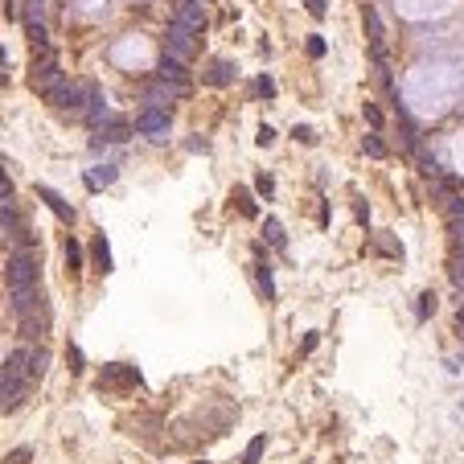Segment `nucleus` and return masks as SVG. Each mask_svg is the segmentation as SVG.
Masks as SVG:
<instances>
[{
  "label": "nucleus",
  "mask_w": 464,
  "mask_h": 464,
  "mask_svg": "<svg viewBox=\"0 0 464 464\" xmlns=\"http://www.w3.org/2000/svg\"><path fill=\"white\" fill-rule=\"evenodd\" d=\"M4 279H8V292H13V308H17V313L33 308V300H38V255H33L29 247H21V251L8 259Z\"/></svg>",
  "instance_id": "obj_1"
},
{
  "label": "nucleus",
  "mask_w": 464,
  "mask_h": 464,
  "mask_svg": "<svg viewBox=\"0 0 464 464\" xmlns=\"http://www.w3.org/2000/svg\"><path fill=\"white\" fill-rule=\"evenodd\" d=\"M193 49H197L193 29H185L181 21H169V29H165V53H169V58H177V62H189V58H193Z\"/></svg>",
  "instance_id": "obj_2"
},
{
  "label": "nucleus",
  "mask_w": 464,
  "mask_h": 464,
  "mask_svg": "<svg viewBox=\"0 0 464 464\" xmlns=\"http://www.w3.org/2000/svg\"><path fill=\"white\" fill-rule=\"evenodd\" d=\"M136 132L148 140H165L169 136V111L165 107H144L136 115Z\"/></svg>",
  "instance_id": "obj_3"
},
{
  "label": "nucleus",
  "mask_w": 464,
  "mask_h": 464,
  "mask_svg": "<svg viewBox=\"0 0 464 464\" xmlns=\"http://www.w3.org/2000/svg\"><path fill=\"white\" fill-rule=\"evenodd\" d=\"M185 91L189 87H181V83H165V78H156V83L144 87V99H148V107H173Z\"/></svg>",
  "instance_id": "obj_4"
},
{
  "label": "nucleus",
  "mask_w": 464,
  "mask_h": 464,
  "mask_svg": "<svg viewBox=\"0 0 464 464\" xmlns=\"http://www.w3.org/2000/svg\"><path fill=\"white\" fill-rule=\"evenodd\" d=\"M66 78H62V70H58V62L53 58H46L38 70H33V91H42V94H49V91H58Z\"/></svg>",
  "instance_id": "obj_5"
},
{
  "label": "nucleus",
  "mask_w": 464,
  "mask_h": 464,
  "mask_svg": "<svg viewBox=\"0 0 464 464\" xmlns=\"http://www.w3.org/2000/svg\"><path fill=\"white\" fill-rule=\"evenodd\" d=\"M173 21H181L185 29L197 33V29L206 25V4H197V0H177V17H173Z\"/></svg>",
  "instance_id": "obj_6"
},
{
  "label": "nucleus",
  "mask_w": 464,
  "mask_h": 464,
  "mask_svg": "<svg viewBox=\"0 0 464 464\" xmlns=\"http://www.w3.org/2000/svg\"><path fill=\"white\" fill-rule=\"evenodd\" d=\"M103 124H107V128H103L99 136L111 140V144H124V140H128V132H132V124H128V119H119V115H107ZM103 140H94V144H103Z\"/></svg>",
  "instance_id": "obj_7"
},
{
  "label": "nucleus",
  "mask_w": 464,
  "mask_h": 464,
  "mask_svg": "<svg viewBox=\"0 0 464 464\" xmlns=\"http://www.w3.org/2000/svg\"><path fill=\"white\" fill-rule=\"evenodd\" d=\"M160 78L165 83H181V87H189V70H185V62H177V58H160Z\"/></svg>",
  "instance_id": "obj_8"
},
{
  "label": "nucleus",
  "mask_w": 464,
  "mask_h": 464,
  "mask_svg": "<svg viewBox=\"0 0 464 464\" xmlns=\"http://www.w3.org/2000/svg\"><path fill=\"white\" fill-rule=\"evenodd\" d=\"M206 83H210V87H231V83H234V66H231V62H222V58H218V62H210Z\"/></svg>",
  "instance_id": "obj_9"
},
{
  "label": "nucleus",
  "mask_w": 464,
  "mask_h": 464,
  "mask_svg": "<svg viewBox=\"0 0 464 464\" xmlns=\"http://www.w3.org/2000/svg\"><path fill=\"white\" fill-rule=\"evenodd\" d=\"M0 231L8 234V238H25V226H21V218H17V210L8 201L0 206Z\"/></svg>",
  "instance_id": "obj_10"
},
{
  "label": "nucleus",
  "mask_w": 464,
  "mask_h": 464,
  "mask_svg": "<svg viewBox=\"0 0 464 464\" xmlns=\"http://www.w3.org/2000/svg\"><path fill=\"white\" fill-rule=\"evenodd\" d=\"M38 193H42V201H46L49 210H53V214H58V218H62V222H74V210H70V206H66V201H62V197H58V193H53V189H38Z\"/></svg>",
  "instance_id": "obj_11"
},
{
  "label": "nucleus",
  "mask_w": 464,
  "mask_h": 464,
  "mask_svg": "<svg viewBox=\"0 0 464 464\" xmlns=\"http://www.w3.org/2000/svg\"><path fill=\"white\" fill-rule=\"evenodd\" d=\"M444 214H448V222H452V226L464 222V197H444Z\"/></svg>",
  "instance_id": "obj_12"
},
{
  "label": "nucleus",
  "mask_w": 464,
  "mask_h": 464,
  "mask_svg": "<svg viewBox=\"0 0 464 464\" xmlns=\"http://www.w3.org/2000/svg\"><path fill=\"white\" fill-rule=\"evenodd\" d=\"M94 259H99V267H103V272L111 267V251H107V242H103V234H99V242H94Z\"/></svg>",
  "instance_id": "obj_13"
},
{
  "label": "nucleus",
  "mask_w": 464,
  "mask_h": 464,
  "mask_svg": "<svg viewBox=\"0 0 464 464\" xmlns=\"http://www.w3.org/2000/svg\"><path fill=\"white\" fill-rule=\"evenodd\" d=\"M366 152H370L374 160H382V156H386V144H382L378 136H366Z\"/></svg>",
  "instance_id": "obj_14"
},
{
  "label": "nucleus",
  "mask_w": 464,
  "mask_h": 464,
  "mask_svg": "<svg viewBox=\"0 0 464 464\" xmlns=\"http://www.w3.org/2000/svg\"><path fill=\"white\" fill-rule=\"evenodd\" d=\"M263 444H267L263 436H255V440H251V448H247V464H255L259 456H263Z\"/></svg>",
  "instance_id": "obj_15"
},
{
  "label": "nucleus",
  "mask_w": 464,
  "mask_h": 464,
  "mask_svg": "<svg viewBox=\"0 0 464 464\" xmlns=\"http://www.w3.org/2000/svg\"><path fill=\"white\" fill-rule=\"evenodd\" d=\"M431 308H436V296H431V292H427V296H419V321H423Z\"/></svg>",
  "instance_id": "obj_16"
},
{
  "label": "nucleus",
  "mask_w": 464,
  "mask_h": 464,
  "mask_svg": "<svg viewBox=\"0 0 464 464\" xmlns=\"http://www.w3.org/2000/svg\"><path fill=\"white\" fill-rule=\"evenodd\" d=\"M66 259H70V267H78V259H83V251H78V242H66Z\"/></svg>",
  "instance_id": "obj_17"
},
{
  "label": "nucleus",
  "mask_w": 464,
  "mask_h": 464,
  "mask_svg": "<svg viewBox=\"0 0 464 464\" xmlns=\"http://www.w3.org/2000/svg\"><path fill=\"white\" fill-rule=\"evenodd\" d=\"M238 210H242V214H247V218H251V214H255V201H251V197H247V193H238Z\"/></svg>",
  "instance_id": "obj_18"
},
{
  "label": "nucleus",
  "mask_w": 464,
  "mask_h": 464,
  "mask_svg": "<svg viewBox=\"0 0 464 464\" xmlns=\"http://www.w3.org/2000/svg\"><path fill=\"white\" fill-rule=\"evenodd\" d=\"M267 238H272L276 247H283V234H279V222H267Z\"/></svg>",
  "instance_id": "obj_19"
},
{
  "label": "nucleus",
  "mask_w": 464,
  "mask_h": 464,
  "mask_svg": "<svg viewBox=\"0 0 464 464\" xmlns=\"http://www.w3.org/2000/svg\"><path fill=\"white\" fill-rule=\"evenodd\" d=\"M452 276H456V283H464V251L456 255V263H452Z\"/></svg>",
  "instance_id": "obj_20"
},
{
  "label": "nucleus",
  "mask_w": 464,
  "mask_h": 464,
  "mask_svg": "<svg viewBox=\"0 0 464 464\" xmlns=\"http://www.w3.org/2000/svg\"><path fill=\"white\" fill-rule=\"evenodd\" d=\"M308 53L321 58V53H325V42H321V38H308Z\"/></svg>",
  "instance_id": "obj_21"
},
{
  "label": "nucleus",
  "mask_w": 464,
  "mask_h": 464,
  "mask_svg": "<svg viewBox=\"0 0 464 464\" xmlns=\"http://www.w3.org/2000/svg\"><path fill=\"white\" fill-rule=\"evenodd\" d=\"M304 4H308L313 17H325V0H304Z\"/></svg>",
  "instance_id": "obj_22"
},
{
  "label": "nucleus",
  "mask_w": 464,
  "mask_h": 464,
  "mask_svg": "<svg viewBox=\"0 0 464 464\" xmlns=\"http://www.w3.org/2000/svg\"><path fill=\"white\" fill-rule=\"evenodd\" d=\"M366 119H370L374 128H378V124H382V115H378V107H374V103H366Z\"/></svg>",
  "instance_id": "obj_23"
},
{
  "label": "nucleus",
  "mask_w": 464,
  "mask_h": 464,
  "mask_svg": "<svg viewBox=\"0 0 464 464\" xmlns=\"http://www.w3.org/2000/svg\"><path fill=\"white\" fill-rule=\"evenodd\" d=\"M259 94H276V83H272V78H259Z\"/></svg>",
  "instance_id": "obj_24"
},
{
  "label": "nucleus",
  "mask_w": 464,
  "mask_h": 464,
  "mask_svg": "<svg viewBox=\"0 0 464 464\" xmlns=\"http://www.w3.org/2000/svg\"><path fill=\"white\" fill-rule=\"evenodd\" d=\"M25 461H29V452H25V448H17V452L8 456V464H25Z\"/></svg>",
  "instance_id": "obj_25"
},
{
  "label": "nucleus",
  "mask_w": 464,
  "mask_h": 464,
  "mask_svg": "<svg viewBox=\"0 0 464 464\" xmlns=\"http://www.w3.org/2000/svg\"><path fill=\"white\" fill-rule=\"evenodd\" d=\"M456 329H461V337H464V308L456 313Z\"/></svg>",
  "instance_id": "obj_26"
},
{
  "label": "nucleus",
  "mask_w": 464,
  "mask_h": 464,
  "mask_svg": "<svg viewBox=\"0 0 464 464\" xmlns=\"http://www.w3.org/2000/svg\"><path fill=\"white\" fill-rule=\"evenodd\" d=\"M452 231H456V238H461V242H464V222H456V226H452Z\"/></svg>",
  "instance_id": "obj_27"
},
{
  "label": "nucleus",
  "mask_w": 464,
  "mask_h": 464,
  "mask_svg": "<svg viewBox=\"0 0 464 464\" xmlns=\"http://www.w3.org/2000/svg\"><path fill=\"white\" fill-rule=\"evenodd\" d=\"M0 62H4V49H0Z\"/></svg>",
  "instance_id": "obj_28"
},
{
  "label": "nucleus",
  "mask_w": 464,
  "mask_h": 464,
  "mask_svg": "<svg viewBox=\"0 0 464 464\" xmlns=\"http://www.w3.org/2000/svg\"><path fill=\"white\" fill-rule=\"evenodd\" d=\"M197 4H210V0H197Z\"/></svg>",
  "instance_id": "obj_29"
},
{
  "label": "nucleus",
  "mask_w": 464,
  "mask_h": 464,
  "mask_svg": "<svg viewBox=\"0 0 464 464\" xmlns=\"http://www.w3.org/2000/svg\"><path fill=\"white\" fill-rule=\"evenodd\" d=\"M0 407H4V395H0Z\"/></svg>",
  "instance_id": "obj_30"
},
{
  "label": "nucleus",
  "mask_w": 464,
  "mask_h": 464,
  "mask_svg": "<svg viewBox=\"0 0 464 464\" xmlns=\"http://www.w3.org/2000/svg\"><path fill=\"white\" fill-rule=\"evenodd\" d=\"M197 464H206V461H197Z\"/></svg>",
  "instance_id": "obj_31"
}]
</instances>
